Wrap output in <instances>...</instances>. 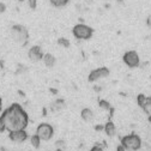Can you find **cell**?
Segmentation results:
<instances>
[{
    "instance_id": "obj_1",
    "label": "cell",
    "mask_w": 151,
    "mask_h": 151,
    "mask_svg": "<svg viewBox=\"0 0 151 151\" xmlns=\"http://www.w3.org/2000/svg\"><path fill=\"white\" fill-rule=\"evenodd\" d=\"M10 39L17 46H24L30 39V32L25 25L22 24H14L10 29Z\"/></svg>"
},
{
    "instance_id": "obj_2",
    "label": "cell",
    "mask_w": 151,
    "mask_h": 151,
    "mask_svg": "<svg viewBox=\"0 0 151 151\" xmlns=\"http://www.w3.org/2000/svg\"><path fill=\"white\" fill-rule=\"evenodd\" d=\"M93 34H95V30L84 23H78L72 28V36L78 41H90Z\"/></svg>"
},
{
    "instance_id": "obj_3",
    "label": "cell",
    "mask_w": 151,
    "mask_h": 151,
    "mask_svg": "<svg viewBox=\"0 0 151 151\" xmlns=\"http://www.w3.org/2000/svg\"><path fill=\"white\" fill-rule=\"evenodd\" d=\"M122 61L125 64L126 67H128L129 70H136L140 67V56L139 53L136 49H128L122 55Z\"/></svg>"
},
{
    "instance_id": "obj_4",
    "label": "cell",
    "mask_w": 151,
    "mask_h": 151,
    "mask_svg": "<svg viewBox=\"0 0 151 151\" xmlns=\"http://www.w3.org/2000/svg\"><path fill=\"white\" fill-rule=\"evenodd\" d=\"M43 47L40 45H32L27 50V58L31 64H40L43 58Z\"/></svg>"
},
{
    "instance_id": "obj_5",
    "label": "cell",
    "mask_w": 151,
    "mask_h": 151,
    "mask_svg": "<svg viewBox=\"0 0 151 151\" xmlns=\"http://www.w3.org/2000/svg\"><path fill=\"white\" fill-rule=\"evenodd\" d=\"M49 1L54 7H64L68 4L70 0H49Z\"/></svg>"
},
{
    "instance_id": "obj_6",
    "label": "cell",
    "mask_w": 151,
    "mask_h": 151,
    "mask_svg": "<svg viewBox=\"0 0 151 151\" xmlns=\"http://www.w3.org/2000/svg\"><path fill=\"white\" fill-rule=\"evenodd\" d=\"M28 5L31 10H36L37 7V0H28Z\"/></svg>"
},
{
    "instance_id": "obj_7",
    "label": "cell",
    "mask_w": 151,
    "mask_h": 151,
    "mask_svg": "<svg viewBox=\"0 0 151 151\" xmlns=\"http://www.w3.org/2000/svg\"><path fill=\"white\" fill-rule=\"evenodd\" d=\"M5 11H6V5L0 1V13H4Z\"/></svg>"
},
{
    "instance_id": "obj_8",
    "label": "cell",
    "mask_w": 151,
    "mask_h": 151,
    "mask_svg": "<svg viewBox=\"0 0 151 151\" xmlns=\"http://www.w3.org/2000/svg\"><path fill=\"white\" fill-rule=\"evenodd\" d=\"M146 25H147L149 28H151V14L146 18Z\"/></svg>"
},
{
    "instance_id": "obj_9",
    "label": "cell",
    "mask_w": 151,
    "mask_h": 151,
    "mask_svg": "<svg viewBox=\"0 0 151 151\" xmlns=\"http://www.w3.org/2000/svg\"><path fill=\"white\" fill-rule=\"evenodd\" d=\"M118 1H119V3H122V1H124V0H118Z\"/></svg>"
},
{
    "instance_id": "obj_10",
    "label": "cell",
    "mask_w": 151,
    "mask_h": 151,
    "mask_svg": "<svg viewBox=\"0 0 151 151\" xmlns=\"http://www.w3.org/2000/svg\"><path fill=\"white\" fill-rule=\"evenodd\" d=\"M18 1H24V0H18Z\"/></svg>"
}]
</instances>
